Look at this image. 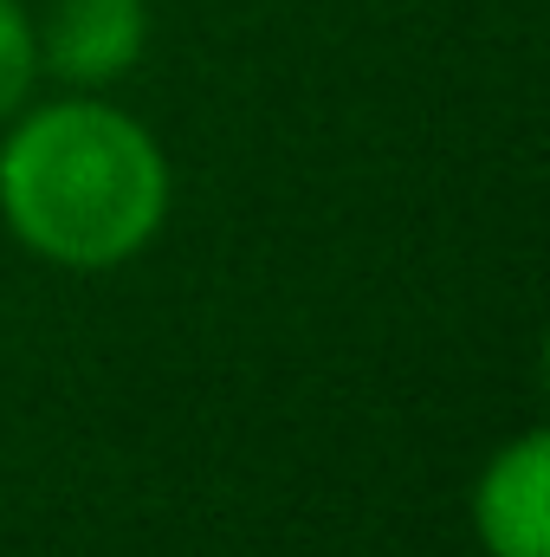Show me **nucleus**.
Returning a JSON list of instances; mask_svg holds the SVG:
<instances>
[{"instance_id": "obj_1", "label": "nucleus", "mask_w": 550, "mask_h": 557, "mask_svg": "<svg viewBox=\"0 0 550 557\" xmlns=\"http://www.w3.org/2000/svg\"><path fill=\"white\" fill-rule=\"evenodd\" d=\"M168 208L162 149L137 117L72 98L0 143V214L59 267H117L155 240Z\"/></svg>"}, {"instance_id": "obj_3", "label": "nucleus", "mask_w": 550, "mask_h": 557, "mask_svg": "<svg viewBox=\"0 0 550 557\" xmlns=\"http://www.w3.org/2000/svg\"><path fill=\"white\" fill-rule=\"evenodd\" d=\"M149 39L142 0H52L46 13V65L72 85H111L137 65Z\"/></svg>"}, {"instance_id": "obj_2", "label": "nucleus", "mask_w": 550, "mask_h": 557, "mask_svg": "<svg viewBox=\"0 0 550 557\" xmlns=\"http://www.w3.org/2000/svg\"><path fill=\"white\" fill-rule=\"evenodd\" d=\"M473 525L492 557H550V441L518 434L473 493Z\"/></svg>"}, {"instance_id": "obj_4", "label": "nucleus", "mask_w": 550, "mask_h": 557, "mask_svg": "<svg viewBox=\"0 0 550 557\" xmlns=\"http://www.w3.org/2000/svg\"><path fill=\"white\" fill-rule=\"evenodd\" d=\"M33 65H39V39H33V20L20 13V0H0V117L26 98L33 85Z\"/></svg>"}]
</instances>
